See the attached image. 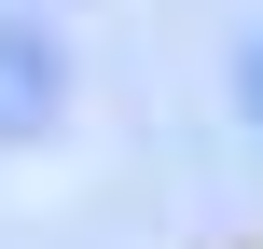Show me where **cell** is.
<instances>
[{
    "instance_id": "cell-1",
    "label": "cell",
    "mask_w": 263,
    "mask_h": 249,
    "mask_svg": "<svg viewBox=\"0 0 263 249\" xmlns=\"http://www.w3.org/2000/svg\"><path fill=\"white\" fill-rule=\"evenodd\" d=\"M42 111H55V42L0 28V125H42Z\"/></svg>"
}]
</instances>
